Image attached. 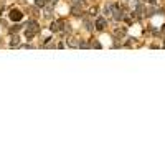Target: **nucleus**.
I'll return each mask as SVG.
<instances>
[{
	"instance_id": "nucleus-1",
	"label": "nucleus",
	"mask_w": 165,
	"mask_h": 165,
	"mask_svg": "<svg viewBox=\"0 0 165 165\" xmlns=\"http://www.w3.org/2000/svg\"><path fill=\"white\" fill-rule=\"evenodd\" d=\"M112 18H114L116 22H121V20H124L126 18V13H124V10H122L121 7H119L117 4H112V12H111Z\"/></svg>"
},
{
	"instance_id": "nucleus-2",
	"label": "nucleus",
	"mask_w": 165,
	"mask_h": 165,
	"mask_svg": "<svg viewBox=\"0 0 165 165\" xmlns=\"http://www.w3.org/2000/svg\"><path fill=\"white\" fill-rule=\"evenodd\" d=\"M106 27H108V20L104 17H99L96 20V30H104Z\"/></svg>"
},
{
	"instance_id": "nucleus-3",
	"label": "nucleus",
	"mask_w": 165,
	"mask_h": 165,
	"mask_svg": "<svg viewBox=\"0 0 165 165\" xmlns=\"http://www.w3.org/2000/svg\"><path fill=\"white\" fill-rule=\"evenodd\" d=\"M63 25H65V22H61V20H60V22H53L50 25V30L56 33V32H60V30H61V27H63Z\"/></svg>"
},
{
	"instance_id": "nucleus-4",
	"label": "nucleus",
	"mask_w": 165,
	"mask_h": 165,
	"mask_svg": "<svg viewBox=\"0 0 165 165\" xmlns=\"http://www.w3.org/2000/svg\"><path fill=\"white\" fill-rule=\"evenodd\" d=\"M10 18L15 20V22H18V20H22V13H20L18 10H12L10 12Z\"/></svg>"
},
{
	"instance_id": "nucleus-5",
	"label": "nucleus",
	"mask_w": 165,
	"mask_h": 165,
	"mask_svg": "<svg viewBox=\"0 0 165 165\" xmlns=\"http://www.w3.org/2000/svg\"><path fill=\"white\" fill-rule=\"evenodd\" d=\"M27 30H33V32H38V23H36L35 20H30V22L27 23Z\"/></svg>"
},
{
	"instance_id": "nucleus-6",
	"label": "nucleus",
	"mask_w": 165,
	"mask_h": 165,
	"mask_svg": "<svg viewBox=\"0 0 165 165\" xmlns=\"http://www.w3.org/2000/svg\"><path fill=\"white\" fill-rule=\"evenodd\" d=\"M18 45H20V38L17 35H13V38L10 40V46L13 48V46H18Z\"/></svg>"
},
{
	"instance_id": "nucleus-7",
	"label": "nucleus",
	"mask_w": 165,
	"mask_h": 165,
	"mask_svg": "<svg viewBox=\"0 0 165 165\" xmlns=\"http://www.w3.org/2000/svg\"><path fill=\"white\" fill-rule=\"evenodd\" d=\"M43 15H45V18H51V5H46L43 8Z\"/></svg>"
},
{
	"instance_id": "nucleus-8",
	"label": "nucleus",
	"mask_w": 165,
	"mask_h": 165,
	"mask_svg": "<svg viewBox=\"0 0 165 165\" xmlns=\"http://www.w3.org/2000/svg\"><path fill=\"white\" fill-rule=\"evenodd\" d=\"M79 43H81V41H78V40H74V38L68 40V45H69V46H73V48H79Z\"/></svg>"
},
{
	"instance_id": "nucleus-9",
	"label": "nucleus",
	"mask_w": 165,
	"mask_h": 165,
	"mask_svg": "<svg viewBox=\"0 0 165 165\" xmlns=\"http://www.w3.org/2000/svg\"><path fill=\"white\" fill-rule=\"evenodd\" d=\"M114 35L116 36H124V35H126V28H116L114 30Z\"/></svg>"
},
{
	"instance_id": "nucleus-10",
	"label": "nucleus",
	"mask_w": 165,
	"mask_h": 165,
	"mask_svg": "<svg viewBox=\"0 0 165 165\" xmlns=\"http://www.w3.org/2000/svg\"><path fill=\"white\" fill-rule=\"evenodd\" d=\"M71 12H73V15H81V5H73V8H71Z\"/></svg>"
},
{
	"instance_id": "nucleus-11",
	"label": "nucleus",
	"mask_w": 165,
	"mask_h": 165,
	"mask_svg": "<svg viewBox=\"0 0 165 165\" xmlns=\"http://www.w3.org/2000/svg\"><path fill=\"white\" fill-rule=\"evenodd\" d=\"M111 12H112V4H108L104 7V15H111Z\"/></svg>"
},
{
	"instance_id": "nucleus-12",
	"label": "nucleus",
	"mask_w": 165,
	"mask_h": 165,
	"mask_svg": "<svg viewBox=\"0 0 165 165\" xmlns=\"http://www.w3.org/2000/svg\"><path fill=\"white\" fill-rule=\"evenodd\" d=\"M36 7H45V0H35Z\"/></svg>"
},
{
	"instance_id": "nucleus-13",
	"label": "nucleus",
	"mask_w": 165,
	"mask_h": 165,
	"mask_svg": "<svg viewBox=\"0 0 165 165\" xmlns=\"http://www.w3.org/2000/svg\"><path fill=\"white\" fill-rule=\"evenodd\" d=\"M71 4L73 5H82L84 4V0H71Z\"/></svg>"
},
{
	"instance_id": "nucleus-14",
	"label": "nucleus",
	"mask_w": 165,
	"mask_h": 165,
	"mask_svg": "<svg viewBox=\"0 0 165 165\" xmlns=\"http://www.w3.org/2000/svg\"><path fill=\"white\" fill-rule=\"evenodd\" d=\"M84 25H86V30H91L93 27H91V22L89 20H84Z\"/></svg>"
},
{
	"instance_id": "nucleus-15",
	"label": "nucleus",
	"mask_w": 165,
	"mask_h": 165,
	"mask_svg": "<svg viewBox=\"0 0 165 165\" xmlns=\"http://www.w3.org/2000/svg\"><path fill=\"white\" fill-rule=\"evenodd\" d=\"M20 30V25H15V27H12L10 28V33H13V32H18Z\"/></svg>"
},
{
	"instance_id": "nucleus-16",
	"label": "nucleus",
	"mask_w": 165,
	"mask_h": 165,
	"mask_svg": "<svg viewBox=\"0 0 165 165\" xmlns=\"http://www.w3.org/2000/svg\"><path fill=\"white\" fill-rule=\"evenodd\" d=\"M147 2H149L150 5H157V0H147Z\"/></svg>"
},
{
	"instance_id": "nucleus-17",
	"label": "nucleus",
	"mask_w": 165,
	"mask_h": 165,
	"mask_svg": "<svg viewBox=\"0 0 165 165\" xmlns=\"http://www.w3.org/2000/svg\"><path fill=\"white\" fill-rule=\"evenodd\" d=\"M162 32H164V33H165V28H164V30H162Z\"/></svg>"
}]
</instances>
